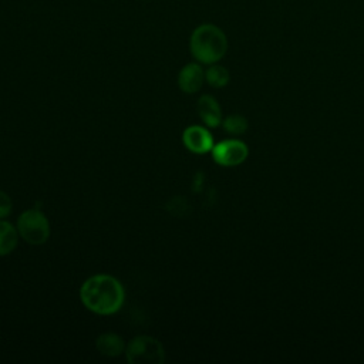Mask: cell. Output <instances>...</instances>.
<instances>
[{
	"instance_id": "obj_9",
	"label": "cell",
	"mask_w": 364,
	"mask_h": 364,
	"mask_svg": "<svg viewBox=\"0 0 364 364\" xmlns=\"http://www.w3.org/2000/svg\"><path fill=\"white\" fill-rule=\"evenodd\" d=\"M95 347L102 355H108V357H117L125 351V343H124L122 337H119L115 333L101 334L97 338Z\"/></svg>"
},
{
	"instance_id": "obj_12",
	"label": "cell",
	"mask_w": 364,
	"mask_h": 364,
	"mask_svg": "<svg viewBox=\"0 0 364 364\" xmlns=\"http://www.w3.org/2000/svg\"><path fill=\"white\" fill-rule=\"evenodd\" d=\"M223 129L232 135H240L247 129V119L240 114H232L222 122Z\"/></svg>"
},
{
	"instance_id": "obj_3",
	"label": "cell",
	"mask_w": 364,
	"mask_h": 364,
	"mask_svg": "<svg viewBox=\"0 0 364 364\" xmlns=\"http://www.w3.org/2000/svg\"><path fill=\"white\" fill-rule=\"evenodd\" d=\"M125 354L128 363L132 364H161L165 360L162 344L149 336L135 337L125 347Z\"/></svg>"
},
{
	"instance_id": "obj_2",
	"label": "cell",
	"mask_w": 364,
	"mask_h": 364,
	"mask_svg": "<svg viewBox=\"0 0 364 364\" xmlns=\"http://www.w3.org/2000/svg\"><path fill=\"white\" fill-rule=\"evenodd\" d=\"M189 48L196 61L202 64H215L226 54L228 38L220 27L205 23L192 31Z\"/></svg>"
},
{
	"instance_id": "obj_10",
	"label": "cell",
	"mask_w": 364,
	"mask_h": 364,
	"mask_svg": "<svg viewBox=\"0 0 364 364\" xmlns=\"http://www.w3.org/2000/svg\"><path fill=\"white\" fill-rule=\"evenodd\" d=\"M18 230L9 222L0 220V256L9 255L17 246Z\"/></svg>"
},
{
	"instance_id": "obj_1",
	"label": "cell",
	"mask_w": 364,
	"mask_h": 364,
	"mask_svg": "<svg viewBox=\"0 0 364 364\" xmlns=\"http://www.w3.org/2000/svg\"><path fill=\"white\" fill-rule=\"evenodd\" d=\"M82 304L97 314H112L118 311L125 299V291L119 280L109 274H95L87 279L80 289Z\"/></svg>"
},
{
	"instance_id": "obj_4",
	"label": "cell",
	"mask_w": 364,
	"mask_h": 364,
	"mask_svg": "<svg viewBox=\"0 0 364 364\" xmlns=\"http://www.w3.org/2000/svg\"><path fill=\"white\" fill-rule=\"evenodd\" d=\"M17 230L27 243L41 245L50 236V223L41 210L28 209L18 216Z\"/></svg>"
},
{
	"instance_id": "obj_11",
	"label": "cell",
	"mask_w": 364,
	"mask_h": 364,
	"mask_svg": "<svg viewBox=\"0 0 364 364\" xmlns=\"http://www.w3.org/2000/svg\"><path fill=\"white\" fill-rule=\"evenodd\" d=\"M229 71L219 64H210V67L205 71V80L208 81L209 85L215 88H222L229 82Z\"/></svg>"
},
{
	"instance_id": "obj_13",
	"label": "cell",
	"mask_w": 364,
	"mask_h": 364,
	"mask_svg": "<svg viewBox=\"0 0 364 364\" xmlns=\"http://www.w3.org/2000/svg\"><path fill=\"white\" fill-rule=\"evenodd\" d=\"M11 209H13V202L10 199V196L0 191V219L9 216L11 213Z\"/></svg>"
},
{
	"instance_id": "obj_6",
	"label": "cell",
	"mask_w": 364,
	"mask_h": 364,
	"mask_svg": "<svg viewBox=\"0 0 364 364\" xmlns=\"http://www.w3.org/2000/svg\"><path fill=\"white\" fill-rule=\"evenodd\" d=\"M183 145L195 154H206L213 148V138L210 132L199 125L188 127L182 134Z\"/></svg>"
},
{
	"instance_id": "obj_8",
	"label": "cell",
	"mask_w": 364,
	"mask_h": 364,
	"mask_svg": "<svg viewBox=\"0 0 364 364\" xmlns=\"http://www.w3.org/2000/svg\"><path fill=\"white\" fill-rule=\"evenodd\" d=\"M198 112L208 127H218L222 122V109L215 97L205 94L198 100Z\"/></svg>"
},
{
	"instance_id": "obj_5",
	"label": "cell",
	"mask_w": 364,
	"mask_h": 364,
	"mask_svg": "<svg viewBox=\"0 0 364 364\" xmlns=\"http://www.w3.org/2000/svg\"><path fill=\"white\" fill-rule=\"evenodd\" d=\"M249 149L245 142L239 139H226L212 148V156L216 164L222 166H236L247 158Z\"/></svg>"
},
{
	"instance_id": "obj_7",
	"label": "cell",
	"mask_w": 364,
	"mask_h": 364,
	"mask_svg": "<svg viewBox=\"0 0 364 364\" xmlns=\"http://www.w3.org/2000/svg\"><path fill=\"white\" fill-rule=\"evenodd\" d=\"M205 81V71L198 63H188L178 74V85L186 94H193L200 90Z\"/></svg>"
}]
</instances>
